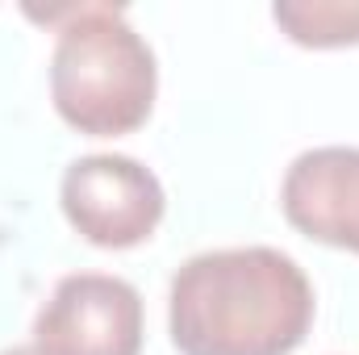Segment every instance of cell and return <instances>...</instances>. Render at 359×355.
I'll return each mask as SVG.
<instances>
[{
	"label": "cell",
	"instance_id": "3",
	"mask_svg": "<svg viewBox=\"0 0 359 355\" xmlns=\"http://www.w3.org/2000/svg\"><path fill=\"white\" fill-rule=\"evenodd\" d=\"M59 205L72 230L92 247L126 251L159 230L168 196L159 176L130 155H84L67 163Z\"/></svg>",
	"mask_w": 359,
	"mask_h": 355
},
{
	"label": "cell",
	"instance_id": "2",
	"mask_svg": "<svg viewBox=\"0 0 359 355\" xmlns=\"http://www.w3.org/2000/svg\"><path fill=\"white\" fill-rule=\"evenodd\" d=\"M29 17L55 25L50 100L72 130L117 138L151 117L159 92L155 51L117 4H63Z\"/></svg>",
	"mask_w": 359,
	"mask_h": 355
},
{
	"label": "cell",
	"instance_id": "1",
	"mask_svg": "<svg viewBox=\"0 0 359 355\" xmlns=\"http://www.w3.org/2000/svg\"><path fill=\"white\" fill-rule=\"evenodd\" d=\"M309 326L313 284L276 247L192 255L168 288V330L180 355H292Z\"/></svg>",
	"mask_w": 359,
	"mask_h": 355
},
{
	"label": "cell",
	"instance_id": "6",
	"mask_svg": "<svg viewBox=\"0 0 359 355\" xmlns=\"http://www.w3.org/2000/svg\"><path fill=\"white\" fill-rule=\"evenodd\" d=\"M271 17L297 46H359V0H280Z\"/></svg>",
	"mask_w": 359,
	"mask_h": 355
},
{
	"label": "cell",
	"instance_id": "4",
	"mask_svg": "<svg viewBox=\"0 0 359 355\" xmlns=\"http://www.w3.org/2000/svg\"><path fill=\"white\" fill-rule=\"evenodd\" d=\"M42 355H142V297L109 272L63 276L34 318Z\"/></svg>",
	"mask_w": 359,
	"mask_h": 355
},
{
	"label": "cell",
	"instance_id": "5",
	"mask_svg": "<svg viewBox=\"0 0 359 355\" xmlns=\"http://www.w3.org/2000/svg\"><path fill=\"white\" fill-rule=\"evenodd\" d=\"M280 209L313 243L359 255V147H313L280 184Z\"/></svg>",
	"mask_w": 359,
	"mask_h": 355
},
{
	"label": "cell",
	"instance_id": "7",
	"mask_svg": "<svg viewBox=\"0 0 359 355\" xmlns=\"http://www.w3.org/2000/svg\"><path fill=\"white\" fill-rule=\"evenodd\" d=\"M0 355H42V351H38V347L29 343V347H4V351H0Z\"/></svg>",
	"mask_w": 359,
	"mask_h": 355
}]
</instances>
